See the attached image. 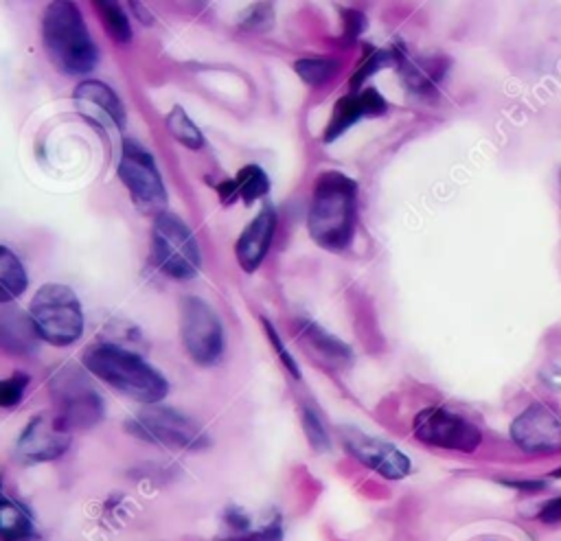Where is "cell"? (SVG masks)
<instances>
[{
    "label": "cell",
    "mask_w": 561,
    "mask_h": 541,
    "mask_svg": "<svg viewBox=\"0 0 561 541\" xmlns=\"http://www.w3.org/2000/svg\"><path fill=\"white\" fill-rule=\"evenodd\" d=\"M357 208V184L340 171H324L313 184V199L309 208V234L329 250L340 252L353 239Z\"/></svg>",
    "instance_id": "1"
},
{
    "label": "cell",
    "mask_w": 561,
    "mask_h": 541,
    "mask_svg": "<svg viewBox=\"0 0 561 541\" xmlns=\"http://www.w3.org/2000/svg\"><path fill=\"white\" fill-rule=\"evenodd\" d=\"M83 366L88 372L138 403L156 405L169 390L167 379L153 366H149L140 355L116 344L92 346L83 355Z\"/></svg>",
    "instance_id": "2"
},
{
    "label": "cell",
    "mask_w": 561,
    "mask_h": 541,
    "mask_svg": "<svg viewBox=\"0 0 561 541\" xmlns=\"http://www.w3.org/2000/svg\"><path fill=\"white\" fill-rule=\"evenodd\" d=\"M42 42L50 64L64 74H88L96 66V46L75 2H50L46 7Z\"/></svg>",
    "instance_id": "3"
},
{
    "label": "cell",
    "mask_w": 561,
    "mask_h": 541,
    "mask_svg": "<svg viewBox=\"0 0 561 541\" xmlns=\"http://www.w3.org/2000/svg\"><path fill=\"white\" fill-rule=\"evenodd\" d=\"M31 320L39 335L55 346L77 342L83 331L79 298L70 287L59 283H48L37 289L31 300Z\"/></svg>",
    "instance_id": "4"
},
{
    "label": "cell",
    "mask_w": 561,
    "mask_h": 541,
    "mask_svg": "<svg viewBox=\"0 0 561 541\" xmlns=\"http://www.w3.org/2000/svg\"><path fill=\"white\" fill-rule=\"evenodd\" d=\"M153 256L173 278H191L199 269V248L191 228L173 212H160L151 228Z\"/></svg>",
    "instance_id": "5"
},
{
    "label": "cell",
    "mask_w": 561,
    "mask_h": 541,
    "mask_svg": "<svg viewBox=\"0 0 561 541\" xmlns=\"http://www.w3.org/2000/svg\"><path fill=\"white\" fill-rule=\"evenodd\" d=\"M127 429L147 442L173 449H202L208 445V436L191 416L164 405H149L140 410L127 423Z\"/></svg>",
    "instance_id": "6"
},
{
    "label": "cell",
    "mask_w": 561,
    "mask_h": 541,
    "mask_svg": "<svg viewBox=\"0 0 561 541\" xmlns=\"http://www.w3.org/2000/svg\"><path fill=\"white\" fill-rule=\"evenodd\" d=\"M118 177L127 186L131 202L140 212L160 215L167 206V191L151 153L136 140H123Z\"/></svg>",
    "instance_id": "7"
},
{
    "label": "cell",
    "mask_w": 561,
    "mask_h": 541,
    "mask_svg": "<svg viewBox=\"0 0 561 541\" xmlns=\"http://www.w3.org/2000/svg\"><path fill=\"white\" fill-rule=\"evenodd\" d=\"M180 335L186 353L202 366H213L224 353V331L219 315L197 296L182 298Z\"/></svg>",
    "instance_id": "8"
},
{
    "label": "cell",
    "mask_w": 561,
    "mask_h": 541,
    "mask_svg": "<svg viewBox=\"0 0 561 541\" xmlns=\"http://www.w3.org/2000/svg\"><path fill=\"white\" fill-rule=\"evenodd\" d=\"M50 394L57 403V418L66 429L92 427L103 416V401L99 392L75 368H64L53 377Z\"/></svg>",
    "instance_id": "9"
},
{
    "label": "cell",
    "mask_w": 561,
    "mask_h": 541,
    "mask_svg": "<svg viewBox=\"0 0 561 541\" xmlns=\"http://www.w3.org/2000/svg\"><path fill=\"white\" fill-rule=\"evenodd\" d=\"M412 429L421 442L438 449L471 453L482 442V434L471 421H467L458 412L438 405L421 410L414 416Z\"/></svg>",
    "instance_id": "10"
},
{
    "label": "cell",
    "mask_w": 561,
    "mask_h": 541,
    "mask_svg": "<svg viewBox=\"0 0 561 541\" xmlns=\"http://www.w3.org/2000/svg\"><path fill=\"white\" fill-rule=\"evenodd\" d=\"M70 447V429L57 414H37L28 421L15 442V456L24 464L48 462L59 458Z\"/></svg>",
    "instance_id": "11"
},
{
    "label": "cell",
    "mask_w": 561,
    "mask_h": 541,
    "mask_svg": "<svg viewBox=\"0 0 561 541\" xmlns=\"http://www.w3.org/2000/svg\"><path fill=\"white\" fill-rule=\"evenodd\" d=\"M511 438L528 453L561 451V416L543 403H533L513 421Z\"/></svg>",
    "instance_id": "12"
},
{
    "label": "cell",
    "mask_w": 561,
    "mask_h": 541,
    "mask_svg": "<svg viewBox=\"0 0 561 541\" xmlns=\"http://www.w3.org/2000/svg\"><path fill=\"white\" fill-rule=\"evenodd\" d=\"M342 445L346 451L359 460L364 467L377 471L386 480H401L410 473V458L399 451L394 445L379 440L375 436H366L359 429L344 427L340 429Z\"/></svg>",
    "instance_id": "13"
},
{
    "label": "cell",
    "mask_w": 561,
    "mask_h": 541,
    "mask_svg": "<svg viewBox=\"0 0 561 541\" xmlns=\"http://www.w3.org/2000/svg\"><path fill=\"white\" fill-rule=\"evenodd\" d=\"M75 105L99 125H107L112 129L125 127V107L116 92L103 81L88 79L79 83L75 90Z\"/></svg>",
    "instance_id": "14"
},
{
    "label": "cell",
    "mask_w": 561,
    "mask_h": 541,
    "mask_svg": "<svg viewBox=\"0 0 561 541\" xmlns=\"http://www.w3.org/2000/svg\"><path fill=\"white\" fill-rule=\"evenodd\" d=\"M386 112V101L375 88H366L359 94H348L340 99L333 107L331 120L324 131V140L331 142L340 134H344L351 125H355L362 116H379Z\"/></svg>",
    "instance_id": "15"
},
{
    "label": "cell",
    "mask_w": 561,
    "mask_h": 541,
    "mask_svg": "<svg viewBox=\"0 0 561 541\" xmlns=\"http://www.w3.org/2000/svg\"><path fill=\"white\" fill-rule=\"evenodd\" d=\"M274 228H276V212L272 208H263L237 239L234 254L239 265L245 272L256 269L259 263L265 258L274 237Z\"/></svg>",
    "instance_id": "16"
},
{
    "label": "cell",
    "mask_w": 561,
    "mask_h": 541,
    "mask_svg": "<svg viewBox=\"0 0 561 541\" xmlns=\"http://www.w3.org/2000/svg\"><path fill=\"white\" fill-rule=\"evenodd\" d=\"M298 335L302 346L311 353V357H316L324 366H331V368L346 366L353 355L342 339H337L335 335L327 333L324 329H320L309 320H298Z\"/></svg>",
    "instance_id": "17"
},
{
    "label": "cell",
    "mask_w": 561,
    "mask_h": 541,
    "mask_svg": "<svg viewBox=\"0 0 561 541\" xmlns=\"http://www.w3.org/2000/svg\"><path fill=\"white\" fill-rule=\"evenodd\" d=\"M37 337L42 335L35 329L31 315L15 309H2L0 342L4 350L18 353V355H31L37 348Z\"/></svg>",
    "instance_id": "18"
},
{
    "label": "cell",
    "mask_w": 561,
    "mask_h": 541,
    "mask_svg": "<svg viewBox=\"0 0 561 541\" xmlns=\"http://www.w3.org/2000/svg\"><path fill=\"white\" fill-rule=\"evenodd\" d=\"M267 188H270V180L265 171L256 164H248L232 180L221 182L217 186V193L224 204H232L237 199H241L243 204H252L259 197H263Z\"/></svg>",
    "instance_id": "19"
},
{
    "label": "cell",
    "mask_w": 561,
    "mask_h": 541,
    "mask_svg": "<svg viewBox=\"0 0 561 541\" xmlns=\"http://www.w3.org/2000/svg\"><path fill=\"white\" fill-rule=\"evenodd\" d=\"M35 537V526L24 506L11 497H2L0 506V541H31Z\"/></svg>",
    "instance_id": "20"
},
{
    "label": "cell",
    "mask_w": 561,
    "mask_h": 541,
    "mask_svg": "<svg viewBox=\"0 0 561 541\" xmlns=\"http://www.w3.org/2000/svg\"><path fill=\"white\" fill-rule=\"evenodd\" d=\"M403 68V77L408 81V85L416 92H430L434 90V85L440 81L447 61L443 59H408L403 55H397Z\"/></svg>",
    "instance_id": "21"
},
{
    "label": "cell",
    "mask_w": 561,
    "mask_h": 541,
    "mask_svg": "<svg viewBox=\"0 0 561 541\" xmlns=\"http://www.w3.org/2000/svg\"><path fill=\"white\" fill-rule=\"evenodd\" d=\"M26 289V272L20 258L9 250L0 248V300L9 302Z\"/></svg>",
    "instance_id": "22"
},
{
    "label": "cell",
    "mask_w": 561,
    "mask_h": 541,
    "mask_svg": "<svg viewBox=\"0 0 561 541\" xmlns=\"http://www.w3.org/2000/svg\"><path fill=\"white\" fill-rule=\"evenodd\" d=\"M167 131L178 140L182 142L184 147L188 149H199L204 145V136L202 131L197 129V125L188 118V114L175 105L169 114H167Z\"/></svg>",
    "instance_id": "23"
},
{
    "label": "cell",
    "mask_w": 561,
    "mask_h": 541,
    "mask_svg": "<svg viewBox=\"0 0 561 541\" xmlns=\"http://www.w3.org/2000/svg\"><path fill=\"white\" fill-rule=\"evenodd\" d=\"M96 11L101 15V22L110 37L114 42H129L131 39V26L127 22V15L116 2H94Z\"/></svg>",
    "instance_id": "24"
},
{
    "label": "cell",
    "mask_w": 561,
    "mask_h": 541,
    "mask_svg": "<svg viewBox=\"0 0 561 541\" xmlns=\"http://www.w3.org/2000/svg\"><path fill=\"white\" fill-rule=\"evenodd\" d=\"M294 70L302 81L311 85H320L333 77V72L337 70V64L329 57H305L294 64Z\"/></svg>",
    "instance_id": "25"
},
{
    "label": "cell",
    "mask_w": 561,
    "mask_h": 541,
    "mask_svg": "<svg viewBox=\"0 0 561 541\" xmlns=\"http://www.w3.org/2000/svg\"><path fill=\"white\" fill-rule=\"evenodd\" d=\"M302 429H305V436H307L311 449H316V451H327L329 449V445H331L329 434H327L320 416L309 407L302 410Z\"/></svg>",
    "instance_id": "26"
},
{
    "label": "cell",
    "mask_w": 561,
    "mask_h": 541,
    "mask_svg": "<svg viewBox=\"0 0 561 541\" xmlns=\"http://www.w3.org/2000/svg\"><path fill=\"white\" fill-rule=\"evenodd\" d=\"M26 385H28V375H24V372H15L9 379H4L0 383V405L2 407L18 405L22 401Z\"/></svg>",
    "instance_id": "27"
},
{
    "label": "cell",
    "mask_w": 561,
    "mask_h": 541,
    "mask_svg": "<svg viewBox=\"0 0 561 541\" xmlns=\"http://www.w3.org/2000/svg\"><path fill=\"white\" fill-rule=\"evenodd\" d=\"M394 61H399L397 53H386V50H377V53H373L370 57H366V59H364L362 68L355 72V79L351 81V88H357V85H359L366 77H370L375 70H379V68H383V66H392Z\"/></svg>",
    "instance_id": "28"
},
{
    "label": "cell",
    "mask_w": 561,
    "mask_h": 541,
    "mask_svg": "<svg viewBox=\"0 0 561 541\" xmlns=\"http://www.w3.org/2000/svg\"><path fill=\"white\" fill-rule=\"evenodd\" d=\"M217 541H283V530L278 523H270L263 530L256 532H239V534H226Z\"/></svg>",
    "instance_id": "29"
},
{
    "label": "cell",
    "mask_w": 561,
    "mask_h": 541,
    "mask_svg": "<svg viewBox=\"0 0 561 541\" xmlns=\"http://www.w3.org/2000/svg\"><path fill=\"white\" fill-rule=\"evenodd\" d=\"M261 320H263V326H265V331H267V335H270V342L274 344V348H276L278 357H280V359H283V364L287 366V370H289L294 377H300V370H298V366H296L294 357L289 355V350L285 348V344L280 342V337L276 335V331H274V326L270 324V320H265V318H261Z\"/></svg>",
    "instance_id": "30"
},
{
    "label": "cell",
    "mask_w": 561,
    "mask_h": 541,
    "mask_svg": "<svg viewBox=\"0 0 561 541\" xmlns=\"http://www.w3.org/2000/svg\"><path fill=\"white\" fill-rule=\"evenodd\" d=\"M537 517H539V521H543V523H559V521H561V495L554 497V499H550V502H546Z\"/></svg>",
    "instance_id": "31"
},
{
    "label": "cell",
    "mask_w": 561,
    "mask_h": 541,
    "mask_svg": "<svg viewBox=\"0 0 561 541\" xmlns=\"http://www.w3.org/2000/svg\"><path fill=\"white\" fill-rule=\"evenodd\" d=\"M265 13L270 15L272 13V9H270V4H256L252 11H250V15L245 18V26H250V28H263V20H265Z\"/></svg>",
    "instance_id": "32"
},
{
    "label": "cell",
    "mask_w": 561,
    "mask_h": 541,
    "mask_svg": "<svg viewBox=\"0 0 561 541\" xmlns=\"http://www.w3.org/2000/svg\"><path fill=\"white\" fill-rule=\"evenodd\" d=\"M226 521L232 526V530H239V532L248 530V517L241 510H237V508H230L226 513Z\"/></svg>",
    "instance_id": "33"
},
{
    "label": "cell",
    "mask_w": 561,
    "mask_h": 541,
    "mask_svg": "<svg viewBox=\"0 0 561 541\" xmlns=\"http://www.w3.org/2000/svg\"><path fill=\"white\" fill-rule=\"evenodd\" d=\"M552 477H561V469H554V471H552Z\"/></svg>",
    "instance_id": "34"
},
{
    "label": "cell",
    "mask_w": 561,
    "mask_h": 541,
    "mask_svg": "<svg viewBox=\"0 0 561 541\" xmlns=\"http://www.w3.org/2000/svg\"><path fill=\"white\" fill-rule=\"evenodd\" d=\"M559 184H561V173H559Z\"/></svg>",
    "instance_id": "35"
}]
</instances>
